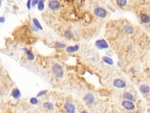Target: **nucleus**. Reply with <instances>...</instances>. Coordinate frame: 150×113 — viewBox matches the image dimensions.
Here are the masks:
<instances>
[{"label": "nucleus", "mask_w": 150, "mask_h": 113, "mask_svg": "<svg viewBox=\"0 0 150 113\" xmlns=\"http://www.w3.org/2000/svg\"><path fill=\"white\" fill-rule=\"evenodd\" d=\"M52 70L53 74L57 77H62L63 75V71L62 67L59 64H56L52 67Z\"/></svg>", "instance_id": "obj_1"}, {"label": "nucleus", "mask_w": 150, "mask_h": 113, "mask_svg": "<svg viewBox=\"0 0 150 113\" xmlns=\"http://www.w3.org/2000/svg\"><path fill=\"white\" fill-rule=\"evenodd\" d=\"M94 13L100 18H105L107 16V13L105 8L101 7H97L94 10Z\"/></svg>", "instance_id": "obj_2"}, {"label": "nucleus", "mask_w": 150, "mask_h": 113, "mask_svg": "<svg viewBox=\"0 0 150 113\" xmlns=\"http://www.w3.org/2000/svg\"><path fill=\"white\" fill-rule=\"evenodd\" d=\"M96 45L100 49H105L109 47L107 42L105 40H99L96 42Z\"/></svg>", "instance_id": "obj_3"}, {"label": "nucleus", "mask_w": 150, "mask_h": 113, "mask_svg": "<svg viewBox=\"0 0 150 113\" xmlns=\"http://www.w3.org/2000/svg\"><path fill=\"white\" fill-rule=\"evenodd\" d=\"M122 106L123 107H124L125 109L128 110H131L134 108V105L133 102L130 101V100H125L122 102Z\"/></svg>", "instance_id": "obj_4"}, {"label": "nucleus", "mask_w": 150, "mask_h": 113, "mask_svg": "<svg viewBox=\"0 0 150 113\" xmlns=\"http://www.w3.org/2000/svg\"><path fill=\"white\" fill-rule=\"evenodd\" d=\"M49 7L51 10L56 11V10H57L59 8L60 3L57 1L53 0V1H51L49 3Z\"/></svg>", "instance_id": "obj_5"}, {"label": "nucleus", "mask_w": 150, "mask_h": 113, "mask_svg": "<svg viewBox=\"0 0 150 113\" xmlns=\"http://www.w3.org/2000/svg\"><path fill=\"white\" fill-rule=\"evenodd\" d=\"M113 85L117 88H124L126 86V83L123 80L121 79H116L113 81Z\"/></svg>", "instance_id": "obj_6"}, {"label": "nucleus", "mask_w": 150, "mask_h": 113, "mask_svg": "<svg viewBox=\"0 0 150 113\" xmlns=\"http://www.w3.org/2000/svg\"><path fill=\"white\" fill-rule=\"evenodd\" d=\"M65 108L67 112L73 113L75 112V107L71 102H67L65 104Z\"/></svg>", "instance_id": "obj_7"}, {"label": "nucleus", "mask_w": 150, "mask_h": 113, "mask_svg": "<svg viewBox=\"0 0 150 113\" xmlns=\"http://www.w3.org/2000/svg\"><path fill=\"white\" fill-rule=\"evenodd\" d=\"M85 102H86L87 104H91L93 103V102L95 101V97L93 94H87L85 96Z\"/></svg>", "instance_id": "obj_8"}, {"label": "nucleus", "mask_w": 150, "mask_h": 113, "mask_svg": "<svg viewBox=\"0 0 150 113\" xmlns=\"http://www.w3.org/2000/svg\"><path fill=\"white\" fill-rule=\"evenodd\" d=\"M140 91L143 94H147L150 91V88L149 86H147V85H142L140 87Z\"/></svg>", "instance_id": "obj_9"}, {"label": "nucleus", "mask_w": 150, "mask_h": 113, "mask_svg": "<svg viewBox=\"0 0 150 113\" xmlns=\"http://www.w3.org/2000/svg\"><path fill=\"white\" fill-rule=\"evenodd\" d=\"M141 19L144 23H148L150 22V17L146 14H142L141 15Z\"/></svg>", "instance_id": "obj_10"}, {"label": "nucleus", "mask_w": 150, "mask_h": 113, "mask_svg": "<svg viewBox=\"0 0 150 113\" xmlns=\"http://www.w3.org/2000/svg\"><path fill=\"white\" fill-rule=\"evenodd\" d=\"M79 49V45H76L75 46H70V47H68L66 49V51L68 52H74L78 51Z\"/></svg>", "instance_id": "obj_11"}, {"label": "nucleus", "mask_w": 150, "mask_h": 113, "mask_svg": "<svg viewBox=\"0 0 150 113\" xmlns=\"http://www.w3.org/2000/svg\"><path fill=\"white\" fill-rule=\"evenodd\" d=\"M12 95H13L14 98H18L21 96V92H20L19 90L18 89L14 90L13 92H12Z\"/></svg>", "instance_id": "obj_12"}, {"label": "nucleus", "mask_w": 150, "mask_h": 113, "mask_svg": "<svg viewBox=\"0 0 150 113\" xmlns=\"http://www.w3.org/2000/svg\"><path fill=\"white\" fill-rule=\"evenodd\" d=\"M25 51V52L27 53V55L28 56V58L29 60H33L34 59V55L32 54V52L31 51H29V50H28V49H27V48H24V49Z\"/></svg>", "instance_id": "obj_13"}, {"label": "nucleus", "mask_w": 150, "mask_h": 113, "mask_svg": "<svg viewBox=\"0 0 150 113\" xmlns=\"http://www.w3.org/2000/svg\"><path fill=\"white\" fill-rule=\"evenodd\" d=\"M103 60L104 62H106V63L110 64V65H112V64H113V60H112L111 58L109 57V56H103Z\"/></svg>", "instance_id": "obj_14"}, {"label": "nucleus", "mask_w": 150, "mask_h": 113, "mask_svg": "<svg viewBox=\"0 0 150 113\" xmlns=\"http://www.w3.org/2000/svg\"><path fill=\"white\" fill-rule=\"evenodd\" d=\"M33 23L34 25L37 27L38 29H40V30H42L43 27H42V25H41V24L39 22L38 20H37V18H33Z\"/></svg>", "instance_id": "obj_15"}, {"label": "nucleus", "mask_w": 150, "mask_h": 113, "mask_svg": "<svg viewBox=\"0 0 150 113\" xmlns=\"http://www.w3.org/2000/svg\"><path fill=\"white\" fill-rule=\"evenodd\" d=\"M45 0H39L38 4V8L39 11H42L44 9V3H45Z\"/></svg>", "instance_id": "obj_16"}, {"label": "nucleus", "mask_w": 150, "mask_h": 113, "mask_svg": "<svg viewBox=\"0 0 150 113\" xmlns=\"http://www.w3.org/2000/svg\"><path fill=\"white\" fill-rule=\"evenodd\" d=\"M43 107L45 108H46L48 110H53V104L51 103V102H45V103L43 104Z\"/></svg>", "instance_id": "obj_17"}, {"label": "nucleus", "mask_w": 150, "mask_h": 113, "mask_svg": "<svg viewBox=\"0 0 150 113\" xmlns=\"http://www.w3.org/2000/svg\"><path fill=\"white\" fill-rule=\"evenodd\" d=\"M124 30H125L126 33H129V34H131V33H133V27H132L130 25H125V27H124Z\"/></svg>", "instance_id": "obj_18"}, {"label": "nucleus", "mask_w": 150, "mask_h": 113, "mask_svg": "<svg viewBox=\"0 0 150 113\" xmlns=\"http://www.w3.org/2000/svg\"><path fill=\"white\" fill-rule=\"evenodd\" d=\"M124 97L125 99H127V100H133V96L130 92H125L124 94Z\"/></svg>", "instance_id": "obj_19"}, {"label": "nucleus", "mask_w": 150, "mask_h": 113, "mask_svg": "<svg viewBox=\"0 0 150 113\" xmlns=\"http://www.w3.org/2000/svg\"><path fill=\"white\" fill-rule=\"evenodd\" d=\"M116 1L120 7H124L127 4V0H116Z\"/></svg>", "instance_id": "obj_20"}, {"label": "nucleus", "mask_w": 150, "mask_h": 113, "mask_svg": "<svg viewBox=\"0 0 150 113\" xmlns=\"http://www.w3.org/2000/svg\"><path fill=\"white\" fill-rule=\"evenodd\" d=\"M65 35L67 38H71L72 37V33L71 31H68L67 30V31L65 32Z\"/></svg>", "instance_id": "obj_21"}, {"label": "nucleus", "mask_w": 150, "mask_h": 113, "mask_svg": "<svg viewBox=\"0 0 150 113\" xmlns=\"http://www.w3.org/2000/svg\"><path fill=\"white\" fill-rule=\"evenodd\" d=\"M30 102H31V104H32L33 105H35V104H38V101L37 98L32 97V98H31V100H30Z\"/></svg>", "instance_id": "obj_22"}, {"label": "nucleus", "mask_w": 150, "mask_h": 113, "mask_svg": "<svg viewBox=\"0 0 150 113\" xmlns=\"http://www.w3.org/2000/svg\"><path fill=\"white\" fill-rule=\"evenodd\" d=\"M56 45L57 47L58 48H65L66 47V45L63 43H61V42H56Z\"/></svg>", "instance_id": "obj_23"}, {"label": "nucleus", "mask_w": 150, "mask_h": 113, "mask_svg": "<svg viewBox=\"0 0 150 113\" xmlns=\"http://www.w3.org/2000/svg\"><path fill=\"white\" fill-rule=\"evenodd\" d=\"M47 92V90H44V91H40L38 94L37 95V97H41V96H43L44 94H45Z\"/></svg>", "instance_id": "obj_24"}, {"label": "nucleus", "mask_w": 150, "mask_h": 113, "mask_svg": "<svg viewBox=\"0 0 150 113\" xmlns=\"http://www.w3.org/2000/svg\"><path fill=\"white\" fill-rule=\"evenodd\" d=\"M27 8L28 10H30L31 8V0H28L27 4Z\"/></svg>", "instance_id": "obj_25"}, {"label": "nucleus", "mask_w": 150, "mask_h": 113, "mask_svg": "<svg viewBox=\"0 0 150 113\" xmlns=\"http://www.w3.org/2000/svg\"><path fill=\"white\" fill-rule=\"evenodd\" d=\"M39 0H33L32 3V5L33 7H34L35 5H37V4H38Z\"/></svg>", "instance_id": "obj_26"}, {"label": "nucleus", "mask_w": 150, "mask_h": 113, "mask_svg": "<svg viewBox=\"0 0 150 113\" xmlns=\"http://www.w3.org/2000/svg\"><path fill=\"white\" fill-rule=\"evenodd\" d=\"M5 20V18L4 17H0V23H4Z\"/></svg>", "instance_id": "obj_27"}, {"label": "nucleus", "mask_w": 150, "mask_h": 113, "mask_svg": "<svg viewBox=\"0 0 150 113\" xmlns=\"http://www.w3.org/2000/svg\"><path fill=\"white\" fill-rule=\"evenodd\" d=\"M1 3H2V1L1 0H0V7H1Z\"/></svg>", "instance_id": "obj_28"}, {"label": "nucleus", "mask_w": 150, "mask_h": 113, "mask_svg": "<svg viewBox=\"0 0 150 113\" xmlns=\"http://www.w3.org/2000/svg\"><path fill=\"white\" fill-rule=\"evenodd\" d=\"M0 91H1V90H0Z\"/></svg>", "instance_id": "obj_29"}]
</instances>
